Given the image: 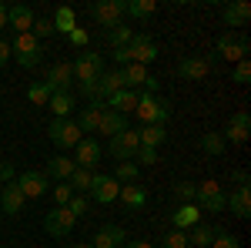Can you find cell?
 Masks as SVG:
<instances>
[{
    "instance_id": "1",
    "label": "cell",
    "mask_w": 251,
    "mask_h": 248,
    "mask_svg": "<svg viewBox=\"0 0 251 248\" xmlns=\"http://www.w3.org/2000/svg\"><path fill=\"white\" fill-rule=\"evenodd\" d=\"M10 57H17L20 67H37L40 60H44V47H40V40L27 30V34H17V37L10 40Z\"/></svg>"
},
{
    "instance_id": "2",
    "label": "cell",
    "mask_w": 251,
    "mask_h": 248,
    "mask_svg": "<svg viewBox=\"0 0 251 248\" xmlns=\"http://www.w3.org/2000/svg\"><path fill=\"white\" fill-rule=\"evenodd\" d=\"M134 114L144 121V124H164L171 117V104L164 97H154V94H141L137 97V108Z\"/></svg>"
},
{
    "instance_id": "3",
    "label": "cell",
    "mask_w": 251,
    "mask_h": 248,
    "mask_svg": "<svg viewBox=\"0 0 251 248\" xmlns=\"http://www.w3.org/2000/svg\"><path fill=\"white\" fill-rule=\"evenodd\" d=\"M251 51V40L245 30H228V34H221L218 37V57L225 60H245Z\"/></svg>"
},
{
    "instance_id": "4",
    "label": "cell",
    "mask_w": 251,
    "mask_h": 248,
    "mask_svg": "<svg viewBox=\"0 0 251 248\" xmlns=\"http://www.w3.org/2000/svg\"><path fill=\"white\" fill-rule=\"evenodd\" d=\"M71 67H74V81L77 84H94L97 77L104 74V60H100L97 51H80V57Z\"/></svg>"
},
{
    "instance_id": "5",
    "label": "cell",
    "mask_w": 251,
    "mask_h": 248,
    "mask_svg": "<svg viewBox=\"0 0 251 248\" xmlns=\"http://www.w3.org/2000/svg\"><path fill=\"white\" fill-rule=\"evenodd\" d=\"M124 7H127V0H97V3H91V17L111 30V27H121Z\"/></svg>"
},
{
    "instance_id": "6",
    "label": "cell",
    "mask_w": 251,
    "mask_h": 248,
    "mask_svg": "<svg viewBox=\"0 0 251 248\" xmlns=\"http://www.w3.org/2000/svg\"><path fill=\"white\" fill-rule=\"evenodd\" d=\"M47 134H50V141L57 144V148H77L80 141H84V134H80V128L74 124V117L71 121H50L47 124Z\"/></svg>"
},
{
    "instance_id": "7",
    "label": "cell",
    "mask_w": 251,
    "mask_h": 248,
    "mask_svg": "<svg viewBox=\"0 0 251 248\" xmlns=\"http://www.w3.org/2000/svg\"><path fill=\"white\" fill-rule=\"evenodd\" d=\"M74 225H77V218L67 208H54V211L44 215V231L54 235V238H67V235L74 231Z\"/></svg>"
},
{
    "instance_id": "8",
    "label": "cell",
    "mask_w": 251,
    "mask_h": 248,
    "mask_svg": "<svg viewBox=\"0 0 251 248\" xmlns=\"http://www.w3.org/2000/svg\"><path fill=\"white\" fill-rule=\"evenodd\" d=\"M225 188L218 185V181H204V185H198V194H194V205L198 208H208V211H225Z\"/></svg>"
},
{
    "instance_id": "9",
    "label": "cell",
    "mask_w": 251,
    "mask_h": 248,
    "mask_svg": "<svg viewBox=\"0 0 251 248\" xmlns=\"http://www.w3.org/2000/svg\"><path fill=\"white\" fill-rule=\"evenodd\" d=\"M214 71V57H181L177 60V77L184 81H204Z\"/></svg>"
},
{
    "instance_id": "10",
    "label": "cell",
    "mask_w": 251,
    "mask_h": 248,
    "mask_svg": "<svg viewBox=\"0 0 251 248\" xmlns=\"http://www.w3.org/2000/svg\"><path fill=\"white\" fill-rule=\"evenodd\" d=\"M124 87V74H121V67L117 71H104V74L97 77V84H94V97H91V104H104L111 94H117Z\"/></svg>"
},
{
    "instance_id": "11",
    "label": "cell",
    "mask_w": 251,
    "mask_h": 248,
    "mask_svg": "<svg viewBox=\"0 0 251 248\" xmlns=\"http://www.w3.org/2000/svg\"><path fill=\"white\" fill-rule=\"evenodd\" d=\"M137 148H141V138H137V131H121L111 138V154H114L117 161H134Z\"/></svg>"
},
{
    "instance_id": "12",
    "label": "cell",
    "mask_w": 251,
    "mask_h": 248,
    "mask_svg": "<svg viewBox=\"0 0 251 248\" xmlns=\"http://www.w3.org/2000/svg\"><path fill=\"white\" fill-rule=\"evenodd\" d=\"M71 81H74V67L67 64V60H60L50 67V74H47V91L50 94H71Z\"/></svg>"
},
{
    "instance_id": "13",
    "label": "cell",
    "mask_w": 251,
    "mask_h": 248,
    "mask_svg": "<svg viewBox=\"0 0 251 248\" xmlns=\"http://www.w3.org/2000/svg\"><path fill=\"white\" fill-rule=\"evenodd\" d=\"M117 191H121V185H117L111 174H94V181H91V198H94L97 205H111V201H117Z\"/></svg>"
},
{
    "instance_id": "14",
    "label": "cell",
    "mask_w": 251,
    "mask_h": 248,
    "mask_svg": "<svg viewBox=\"0 0 251 248\" xmlns=\"http://www.w3.org/2000/svg\"><path fill=\"white\" fill-rule=\"evenodd\" d=\"M127 57H131V64H141V67H148V64L157 57V44H154L151 37H144V34H134L131 47H127Z\"/></svg>"
},
{
    "instance_id": "15",
    "label": "cell",
    "mask_w": 251,
    "mask_h": 248,
    "mask_svg": "<svg viewBox=\"0 0 251 248\" xmlns=\"http://www.w3.org/2000/svg\"><path fill=\"white\" fill-rule=\"evenodd\" d=\"M100 144H97L94 138H84L77 148H74V165L77 168H84V171H94L97 168V161H100Z\"/></svg>"
},
{
    "instance_id": "16",
    "label": "cell",
    "mask_w": 251,
    "mask_h": 248,
    "mask_svg": "<svg viewBox=\"0 0 251 248\" xmlns=\"http://www.w3.org/2000/svg\"><path fill=\"white\" fill-rule=\"evenodd\" d=\"M248 128H251V114L248 111H238V114L228 121L225 134H221L225 144H228V141H231V144H245V141H248Z\"/></svg>"
},
{
    "instance_id": "17",
    "label": "cell",
    "mask_w": 251,
    "mask_h": 248,
    "mask_svg": "<svg viewBox=\"0 0 251 248\" xmlns=\"http://www.w3.org/2000/svg\"><path fill=\"white\" fill-rule=\"evenodd\" d=\"M124 245H127V235H124L121 225H107V228H100L94 235V242H91V248H124Z\"/></svg>"
},
{
    "instance_id": "18",
    "label": "cell",
    "mask_w": 251,
    "mask_h": 248,
    "mask_svg": "<svg viewBox=\"0 0 251 248\" xmlns=\"http://www.w3.org/2000/svg\"><path fill=\"white\" fill-rule=\"evenodd\" d=\"M7 27H14V34H27L30 27H34V10L30 7H7Z\"/></svg>"
},
{
    "instance_id": "19",
    "label": "cell",
    "mask_w": 251,
    "mask_h": 248,
    "mask_svg": "<svg viewBox=\"0 0 251 248\" xmlns=\"http://www.w3.org/2000/svg\"><path fill=\"white\" fill-rule=\"evenodd\" d=\"M137 91H131V87H121V91H117V94H111L107 97V101H104V104H107V108H111V111H117V114H131V111H134L137 108Z\"/></svg>"
},
{
    "instance_id": "20",
    "label": "cell",
    "mask_w": 251,
    "mask_h": 248,
    "mask_svg": "<svg viewBox=\"0 0 251 248\" xmlns=\"http://www.w3.org/2000/svg\"><path fill=\"white\" fill-rule=\"evenodd\" d=\"M221 17H225V24L231 27V30H241L245 24L251 20V3H245V0H238V3H228L225 10H221Z\"/></svg>"
},
{
    "instance_id": "21",
    "label": "cell",
    "mask_w": 251,
    "mask_h": 248,
    "mask_svg": "<svg viewBox=\"0 0 251 248\" xmlns=\"http://www.w3.org/2000/svg\"><path fill=\"white\" fill-rule=\"evenodd\" d=\"M17 188L24 191V198H40L44 191H47V174L40 171H24L17 181Z\"/></svg>"
},
{
    "instance_id": "22",
    "label": "cell",
    "mask_w": 251,
    "mask_h": 248,
    "mask_svg": "<svg viewBox=\"0 0 251 248\" xmlns=\"http://www.w3.org/2000/svg\"><path fill=\"white\" fill-rule=\"evenodd\" d=\"M127 131V117L111 111V108H104L100 111V124H97V134H107V138H114V134Z\"/></svg>"
},
{
    "instance_id": "23",
    "label": "cell",
    "mask_w": 251,
    "mask_h": 248,
    "mask_svg": "<svg viewBox=\"0 0 251 248\" xmlns=\"http://www.w3.org/2000/svg\"><path fill=\"white\" fill-rule=\"evenodd\" d=\"M24 191L17 188V181H10V185H3V191H0V205H3V215H20V208H24Z\"/></svg>"
},
{
    "instance_id": "24",
    "label": "cell",
    "mask_w": 251,
    "mask_h": 248,
    "mask_svg": "<svg viewBox=\"0 0 251 248\" xmlns=\"http://www.w3.org/2000/svg\"><path fill=\"white\" fill-rule=\"evenodd\" d=\"M100 111H104V104H91V108H80L77 114V124L80 134H97V124H100Z\"/></svg>"
},
{
    "instance_id": "25",
    "label": "cell",
    "mask_w": 251,
    "mask_h": 248,
    "mask_svg": "<svg viewBox=\"0 0 251 248\" xmlns=\"http://www.w3.org/2000/svg\"><path fill=\"white\" fill-rule=\"evenodd\" d=\"M171 221H174V228H177V231L194 228V225H201V208H198V205H181V208L171 215Z\"/></svg>"
},
{
    "instance_id": "26",
    "label": "cell",
    "mask_w": 251,
    "mask_h": 248,
    "mask_svg": "<svg viewBox=\"0 0 251 248\" xmlns=\"http://www.w3.org/2000/svg\"><path fill=\"white\" fill-rule=\"evenodd\" d=\"M47 108L54 111V117H57V121H71L74 108H77V101H74V94H50Z\"/></svg>"
},
{
    "instance_id": "27",
    "label": "cell",
    "mask_w": 251,
    "mask_h": 248,
    "mask_svg": "<svg viewBox=\"0 0 251 248\" xmlns=\"http://www.w3.org/2000/svg\"><path fill=\"white\" fill-rule=\"evenodd\" d=\"M225 208H231V215H238V218H248L251 215V191H231L228 198H225Z\"/></svg>"
},
{
    "instance_id": "28",
    "label": "cell",
    "mask_w": 251,
    "mask_h": 248,
    "mask_svg": "<svg viewBox=\"0 0 251 248\" xmlns=\"http://www.w3.org/2000/svg\"><path fill=\"white\" fill-rule=\"evenodd\" d=\"M117 201H124L127 208H144V201H148V191L141 188V185H121V191H117Z\"/></svg>"
},
{
    "instance_id": "29",
    "label": "cell",
    "mask_w": 251,
    "mask_h": 248,
    "mask_svg": "<svg viewBox=\"0 0 251 248\" xmlns=\"http://www.w3.org/2000/svg\"><path fill=\"white\" fill-rule=\"evenodd\" d=\"M137 138H141V148H154L157 151V144L168 141V131H164V124H144L137 131Z\"/></svg>"
},
{
    "instance_id": "30",
    "label": "cell",
    "mask_w": 251,
    "mask_h": 248,
    "mask_svg": "<svg viewBox=\"0 0 251 248\" xmlns=\"http://www.w3.org/2000/svg\"><path fill=\"white\" fill-rule=\"evenodd\" d=\"M74 168H77V165H74L67 154H57V158H50V161H47V174H50V178H57V181H67V178L74 174Z\"/></svg>"
},
{
    "instance_id": "31",
    "label": "cell",
    "mask_w": 251,
    "mask_h": 248,
    "mask_svg": "<svg viewBox=\"0 0 251 248\" xmlns=\"http://www.w3.org/2000/svg\"><path fill=\"white\" fill-rule=\"evenodd\" d=\"M54 34H71L74 27H77V14L71 10V7H57V14H54Z\"/></svg>"
},
{
    "instance_id": "32",
    "label": "cell",
    "mask_w": 251,
    "mask_h": 248,
    "mask_svg": "<svg viewBox=\"0 0 251 248\" xmlns=\"http://www.w3.org/2000/svg\"><path fill=\"white\" fill-rule=\"evenodd\" d=\"M121 74H124V87H131V91H134L137 84H148V81H151L148 67H141V64H127V67H121Z\"/></svg>"
},
{
    "instance_id": "33",
    "label": "cell",
    "mask_w": 251,
    "mask_h": 248,
    "mask_svg": "<svg viewBox=\"0 0 251 248\" xmlns=\"http://www.w3.org/2000/svg\"><path fill=\"white\" fill-rule=\"evenodd\" d=\"M154 10H157L154 0H127V7H124V14H127V17H137V20L151 17Z\"/></svg>"
},
{
    "instance_id": "34",
    "label": "cell",
    "mask_w": 251,
    "mask_h": 248,
    "mask_svg": "<svg viewBox=\"0 0 251 248\" xmlns=\"http://www.w3.org/2000/svg\"><path fill=\"white\" fill-rule=\"evenodd\" d=\"M198 144H201V151H204V154H214V158H218V154H225V138H221L218 131H204Z\"/></svg>"
},
{
    "instance_id": "35",
    "label": "cell",
    "mask_w": 251,
    "mask_h": 248,
    "mask_svg": "<svg viewBox=\"0 0 251 248\" xmlns=\"http://www.w3.org/2000/svg\"><path fill=\"white\" fill-rule=\"evenodd\" d=\"M91 181H94V171H84V168H74V174L67 178L71 191H80V194H87V191H91Z\"/></svg>"
},
{
    "instance_id": "36",
    "label": "cell",
    "mask_w": 251,
    "mask_h": 248,
    "mask_svg": "<svg viewBox=\"0 0 251 248\" xmlns=\"http://www.w3.org/2000/svg\"><path fill=\"white\" fill-rule=\"evenodd\" d=\"M214 242V228L211 225H194L191 235H188V245H198V248H208Z\"/></svg>"
},
{
    "instance_id": "37",
    "label": "cell",
    "mask_w": 251,
    "mask_h": 248,
    "mask_svg": "<svg viewBox=\"0 0 251 248\" xmlns=\"http://www.w3.org/2000/svg\"><path fill=\"white\" fill-rule=\"evenodd\" d=\"M111 178H114L117 185H134V181H137V165H134V161H121L117 171L111 174Z\"/></svg>"
},
{
    "instance_id": "38",
    "label": "cell",
    "mask_w": 251,
    "mask_h": 248,
    "mask_svg": "<svg viewBox=\"0 0 251 248\" xmlns=\"http://www.w3.org/2000/svg\"><path fill=\"white\" fill-rule=\"evenodd\" d=\"M107 40H111V47H131V40H134V30L131 27H111L107 30Z\"/></svg>"
},
{
    "instance_id": "39",
    "label": "cell",
    "mask_w": 251,
    "mask_h": 248,
    "mask_svg": "<svg viewBox=\"0 0 251 248\" xmlns=\"http://www.w3.org/2000/svg\"><path fill=\"white\" fill-rule=\"evenodd\" d=\"M27 97H30V104H37V108H47V101H50V91H47V84H30V87H27Z\"/></svg>"
},
{
    "instance_id": "40",
    "label": "cell",
    "mask_w": 251,
    "mask_h": 248,
    "mask_svg": "<svg viewBox=\"0 0 251 248\" xmlns=\"http://www.w3.org/2000/svg\"><path fill=\"white\" fill-rule=\"evenodd\" d=\"M174 194L184 201V205H194V194H198V185L194 181H174Z\"/></svg>"
},
{
    "instance_id": "41",
    "label": "cell",
    "mask_w": 251,
    "mask_h": 248,
    "mask_svg": "<svg viewBox=\"0 0 251 248\" xmlns=\"http://www.w3.org/2000/svg\"><path fill=\"white\" fill-rule=\"evenodd\" d=\"M161 248H191L188 245V235H184V231H168V235H164V238H161Z\"/></svg>"
},
{
    "instance_id": "42",
    "label": "cell",
    "mask_w": 251,
    "mask_h": 248,
    "mask_svg": "<svg viewBox=\"0 0 251 248\" xmlns=\"http://www.w3.org/2000/svg\"><path fill=\"white\" fill-rule=\"evenodd\" d=\"M208 248H241V245H238V238L231 231H214V242Z\"/></svg>"
},
{
    "instance_id": "43",
    "label": "cell",
    "mask_w": 251,
    "mask_h": 248,
    "mask_svg": "<svg viewBox=\"0 0 251 248\" xmlns=\"http://www.w3.org/2000/svg\"><path fill=\"white\" fill-rule=\"evenodd\" d=\"M30 34H34V37H50V34H54V24H50V20L47 17H34V27H30Z\"/></svg>"
},
{
    "instance_id": "44",
    "label": "cell",
    "mask_w": 251,
    "mask_h": 248,
    "mask_svg": "<svg viewBox=\"0 0 251 248\" xmlns=\"http://www.w3.org/2000/svg\"><path fill=\"white\" fill-rule=\"evenodd\" d=\"M87 205H91V198H84V194H71V201H67V211H71L74 218H80V215L87 211Z\"/></svg>"
},
{
    "instance_id": "45",
    "label": "cell",
    "mask_w": 251,
    "mask_h": 248,
    "mask_svg": "<svg viewBox=\"0 0 251 248\" xmlns=\"http://www.w3.org/2000/svg\"><path fill=\"white\" fill-rule=\"evenodd\" d=\"M71 185L67 181H57V188H54V201H57V208H67V201H71Z\"/></svg>"
},
{
    "instance_id": "46",
    "label": "cell",
    "mask_w": 251,
    "mask_h": 248,
    "mask_svg": "<svg viewBox=\"0 0 251 248\" xmlns=\"http://www.w3.org/2000/svg\"><path fill=\"white\" fill-rule=\"evenodd\" d=\"M134 161H137V165H144V168H151V165L157 161V151H154V148H137Z\"/></svg>"
},
{
    "instance_id": "47",
    "label": "cell",
    "mask_w": 251,
    "mask_h": 248,
    "mask_svg": "<svg viewBox=\"0 0 251 248\" xmlns=\"http://www.w3.org/2000/svg\"><path fill=\"white\" fill-rule=\"evenodd\" d=\"M248 77H251V64H248V57H245V60H238V67H234L231 81H238V84H248Z\"/></svg>"
},
{
    "instance_id": "48",
    "label": "cell",
    "mask_w": 251,
    "mask_h": 248,
    "mask_svg": "<svg viewBox=\"0 0 251 248\" xmlns=\"http://www.w3.org/2000/svg\"><path fill=\"white\" fill-rule=\"evenodd\" d=\"M67 37L74 40V44H77L80 51H87V40H91V37H87V30H80V27H74V30L67 34Z\"/></svg>"
},
{
    "instance_id": "49",
    "label": "cell",
    "mask_w": 251,
    "mask_h": 248,
    "mask_svg": "<svg viewBox=\"0 0 251 248\" xmlns=\"http://www.w3.org/2000/svg\"><path fill=\"white\" fill-rule=\"evenodd\" d=\"M231 181L238 185L241 191H248V185H251V178H248V171L245 168H238V171H231Z\"/></svg>"
},
{
    "instance_id": "50",
    "label": "cell",
    "mask_w": 251,
    "mask_h": 248,
    "mask_svg": "<svg viewBox=\"0 0 251 248\" xmlns=\"http://www.w3.org/2000/svg\"><path fill=\"white\" fill-rule=\"evenodd\" d=\"M0 181H3V185H10V181H14V168H10L7 161H0Z\"/></svg>"
},
{
    "instance_id": "51",
    "label": "cell",
    "mask_w": 251,
    "mask_h": 248,
    "mask_svg": "<svg viewBox=\"0 0 251 248\" xmlns=\"http://www.w3.org/2000/svg\"><path fill=\"white\" fill-rule=\"evenodd\" d=\"M114 60L121 64V67H127V64H131V57H127V47H117V51H114Z\"/></svg>"
},
{
    "instance_id": "52",
    "label": "cell",
    "mask_w": 251,
    "mask_h": 248,
    "mask_svg": "<svg viewBox=\"0 0 251 248\" xmlns=\"http://www.w3.org/2000/svg\"><path fill=\"white\" fill-rule=\"evenodd\" d=\"M7 60H10V44H7V40L0 37V67H3Z\"/></svg>"
},
{
    "instance_id": "53",
    "label": "cell",
    "mask_w": 251,
    "mask_h": 248,
    "mask_svg": "<svg viewBox=\"0 0 251 248\" xmlns=\"http://www.w3.org/2000/svg\"><path fill=\"white\" fill-rule=\"evenodd\" d=\"M0 27H7V3H0Z\"/></svg>"
},
{
    "instance_id": "54",
    "label": "cell",
    "mask_w": 251,
    "mask_h": 248,
    "mask_svg": "<svg viewBox=\"0 0 251 248\" xmlns=\"http://www.w3.org/2000/svg\"><path fill=\"white\" fill-rule=\"evenodd\" d=\"M124 248H151V242H127Z\"/></svg>"
},
{
    "instance_id": "55",
    "label": "cell",
    "mask_w": 251,
    "mask_h": 248,
    "mask_svg": "<svg viewBox=\"0 0 251 248\" xmlns=\"http://www.w3.org/2000/svg\"><path fill=\"white\" fill-rule=\"evenodd\" d=\"M74 248H91V242H80V245H74Z\"/></svg>"
},
{
    "instance_id": "56",
    "label": "cell",
    "mask_w": 251,
    "mask_h": 248,
    "mask_svg": "<svg viewBox=\"0 0 251 248\" xmlns=\"http://www.w3.org/2000/svg\"><path fill=\"white\" fill-rule=\"evenodd\" d=\"M0 225H3V218H0Z\"/></svg>"
},
{
    "instance_id": "57",
    "label": "cell",
    "mask_w": 251,
    "mask_h": 248,
    "mask_svg": "<svg viewBox=\"0 0 251 248\" xmlns=\"http://www.w3.org/2000/svg\"><path fill=\"white\" fill-rule=\"evenodd\" d=\"M0 161H3V158H0Z\"/></svg>"
}]
</instances>
